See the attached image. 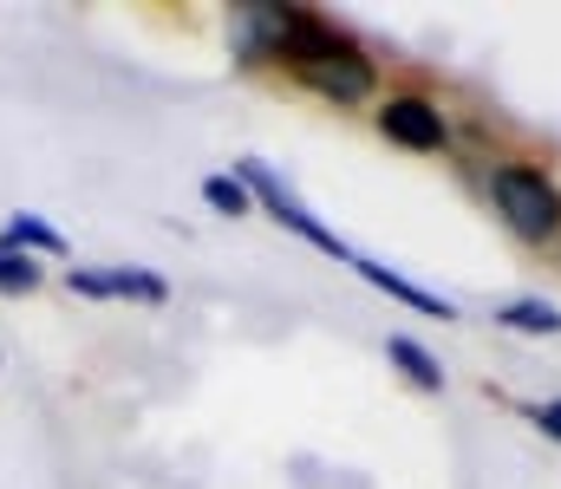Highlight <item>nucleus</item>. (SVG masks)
Listing matches in <instances>:
<instances>
[{
	"instance_id": "obj_1",
	"label": "nucleus",
	"mask_w": 561,
	"mask_h": 489,
	"mask_svg": "<svg viewBox=\"0 0 561 489\" xmlns=\"http://www.w3.org/2000/svg\"><path fill=\"white\" fill-rule=\"evenodd\" d=\"M490 189H496V209L510 216L516 235L542 242V235H556L561 229V196H556V183H549L542 170H496Z\"/></svg>"
},
{
	"instance_id": "obj_2",
	"label": "nucleus",
	"mask_w": 561,
	"mask_h": 489,
	"mask_svg": "<svg viewBox=\"0 0 561 489\" xmlns=\"http://www.w3.org/2000/svg\"><path fill=\"white\" fill-rule=\"evenodd\" d=\"M242 183H249V196H262V202H268V216H275L280 229H294V235H300V242H313L320 255H340L346 268L359 261V255H353V248H346V242H340L333 229H320V222H313V216H307V209H300V202L287 196V183H275V176H268L262 163H242Z\"/></svg>"
},
{
	"instance_id": "obj_3",
	"label": "nucleus",
	"mask_w": 561,
	"mask_h": 489,
	"mask_svg": "<svg viewBox=\"0 0 561 489\" xmlns=\"http://www.w3.org/2000/svg\"><path fill=\"white\" fill-rule=\"evenodd\" d=\"M280 26H287V7H268V0L229 7V53H236L242 66L280 59Z\"/></svg>"
},
{
	"instance_id": "obj_4",
	"label": "nucleus",
	"mask_w": 561,
	"mask_h": 489,
	"mask_svg": "<svg viewBox=\"0 0 561 489\" xmlns=\"http://www.w3.org/2000/svg\"><path fill=\"white\" fill-rule=\"evenodd\" d=\"M333 53H346V46H340V33H333L327 20H313V13H300V7H287V26H280V59H294L300 72H313V66H327Z\"/></svg>"
},
{
	"instance_id": "obj_5",
	"label": "nucleus",
	"mask_w": 561,
	"mask_h": 489,
	"mask_svg": "<svg viewBox=\"0 0 561 489\" xmlns=\"http://www.w3.org/2000/svg\"><path fill=\"white\" fill-rule=\"evenodd\" d=\"M379 131H386L392 144H405V151H437V144H444V118H437V105H424V98H392V105L379 112Z\"/></svg>"
},
{
	"instance_id": "obj_6",
	"label": "nucleus",
	"mask_w": 561,
	"mask_h": 489,
	"mask_svg": "<svg viewBox=\"0 0 561 489\" xmlns=\"http://www.w3.org/2000/svg\"><path fill=\"white\" fill-rule=\"evenodd\" d=\"M307 85H313L320 98H333V105H359V98H373V66L346 46V53H333L327 66H313Z\"/></svg>"
},
{
	"instance_id": "obj_7",
	"label": "nucleus",
	"mask_w": 561,
	"mask_h": 489,
	"mask_svg": "<svg viewBox=\"0 0 561 489\" xmlns=\"http://www.w3.org/2000/svg\"><path fill=\"white\" fill-rule=\"evenodd\" d=\"M72 288H79V294H92V301H112V294L163 301V281H157V275H131V268H112V275H85V268H72Z\"/></svg>"
},
{
	"instance_id": "obj_8",
	"label": "nucleus",
	"mask_w": 561,
	"mask_h": 489,
	"mask_svg": "<svg viewBox=\"0 0 561 489\" xmlns=\"http://www.w3.org/2000/svg\"><path fill=\"white\" fill-rule=\"evenodd\" d=\"M353 268H359V275L373 281V288L399 294L405 307H419V314H437V321H450V301H437V294H431V288H419V281H405V275H392V268H379V261H366V255H359Z\"/></svg>"
},
{
	"instance_id": "obj_9",
	"label": "nucleus",
	"mask_w": 561,
	"mask_h": 489,
	"mask_svg": "<svg viewBox=\"0 0 561 489\" xmlns=\"http://www.w3.org/2000/svg\"><path fill=\"white\" fill-rule=\"evenodd\" d=\"M386 352H392V359L405 365V379H412V385H424V392H444V365H437V359L424 352L419 339H405V333H392V339H386Z\"/></svg>"
},
{
	"instance_id": "obj_10",
	"label": "nucleus",
	"mask_w": 561,
	"mask_h": 489,
	"mask_svg": "<svg viewBox=\"0 0 561 489\" xmlns=\"http://www.w3.org/2000/svg\"><path fill=\"white\" fill-rule=\"evenodd\" d=\"M503 326L510 333H561V307H549V301H516V307H503Z\"/></svg>"
},
{
	"instance_id": "obj_11",
	"label": "nucleus",
	"mask_w": 561,
	"mask_h": 489,
	"mask_svg": "<svg viewBox=\"0 0 561 489\" xmlns=\"http://www.w3.org/2000/svg\"><path fill=\"white\" fill-rule=\"evenodd\" d=\"M203 202L222 216H249V183L242 176H203Z\"/></svg>"
},
{
	"instance_id": "obj_12",
	"label": "nucleus",
	"mask_w": 561,
	"mask_h": 489,
	"mask_svg": "<svg viewBox=\"0 0 561 489\" xmlns=\"http://www.w3.org/2000/svg\"><path fill=\"white\" fill-rule=\"evenodd\" d=\"M7 242H13V248H20V242H26V248H66L59 229H46V222H33V216H13V222H7Z\"/></svg>"
},
{
	"instance_id": "obj_13",
	"label": "nucleus",
	"mask_w": 561,
	"mask_h": 489,
	"mask_svg": "<svg viewBox=\"0 0 561 489\" xmlns=\"http://www.w3.org/2000/svg\"><path fill=\"white\" fill-rule=\"evenodd\" d=\"M26 288H39V268L26 255H0V294H26Z\"/></svg>"
},
{
	"instance_id": "obj_14",
	"label": "nucleus",
	"mask_w": 561,
	"mask_h": 489,
	"mask_svg": "<svg viewBox=\"0 0 561 489\" xmlns=\"http://www.w3.org/2000/svg\"><path fill=\"white\" fill-rule=\"evenodd\" d=\"M536 424H542L549 438H561V398H556V405H542V411H536Z\"/></svg>"
}]
</instances>
